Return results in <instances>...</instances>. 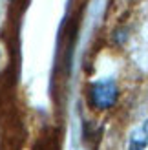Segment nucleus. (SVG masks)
Instances as JSON below:
<instances>
[{
	"label": "nucleus",
	"mask_w": 148,
	"mask_h": 150,
	"mask_svg": "<svg viewBox=\"0 0 148 150\" xmlns=\"http://www.w3.org/2000/svg\"><path fill=\"white\" fill-rule=\"evenodd\" d=\"M117 88L112 81H101L95 82L92 88V103L99 108H108L115 103Z\"/></svg>",
	"instance_id": "f257e3e1"
},
{
	"label": "nucleus",
	"mask_w": 148,
	"mask_h": 150,
	"mask_svg": "<svg viewBox=\"0 0 148 150\" xmlns=\"http://www.w3.org/2000/svg\"><path fill=\"white\" fill-rule=\"evenodd\" d=\"M128 150H148V121L134 132Z\"/></svg>",
	"instance_id": "f03ea898"
}]
</instances>
